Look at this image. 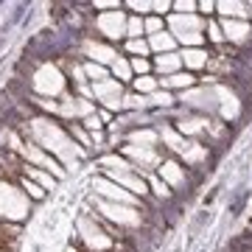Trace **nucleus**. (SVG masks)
I'll list each match as a JSON object with an SVG mask.
<instances>
[{"label": "nucleus", "instance_id": "30", "mask_svg": "<svg viewBox=\"0 0 252 252\" xmlns=\"http://www.w3.org/2000/svg\"><path fill=\"white\" fill-rule=\"evenodd\" d=\"M177 95L174 93H168V90H157L154 95H149V107H157V109H171L174 104H177Z\"/></svg>", "mask_w": 252, "mask_h": 252}, {"label": "nucleus", "instance_id": "36", "mask_svg": "<svg viewBox=\"0 0 252 252\" xmlns=\"http://www.w3.org/2000/svg\"><path fill=\"white\" fill-rule=\"evenodd\" d=\"M93 9L98 11H118V9H124V3H121V0H98V3H90Z\"/></svg>", "mask_w": 252, "mask_h": 252}, {"label": "nucleus", "instance_id": "23", "mask_svg": "<svg viewBox=\"0 0 252 252\" xmlns=\"http://www.w3.org/2000/svg\"><path fill=\"white\" fill-rule=\"evenodd\" d=\"M109 76L121 84H132L135 81V73H132V62H129V56H118L115 62L109 64Z\"/></svg>", "mask_w": 252, "mask_h": 252}, {"label": "nucleus", "instance_id": "32", "mask_svg": "<svg viewBox=\"0 0 252 252\" xmlns=\"http://www.w3.org/2000/svg\"><path fill=\"white\" fill-rule=\"evenodd\" d=\"M140 36H146V23H143V17L129 14V20H126V39H140Z\"/></svg>", "mask_w": 252, "mask_h": 252}, {"label": "nucleus", "instance_id": "22", "mask_svg": "<svg viewBox=\"0 0 252 252\" xmlns=\"http://www.w3.org/2000/svg\"><path fill=\"white\" fill-rule=\"evenodd\" d=\"M149 39V48H152V54L154 56H160V54H177V48H180V42L174 39V34L165 28V31H160V34H154V36H146Z\"/></svg>", "mask_w": 252, "mask_h": 252}, {"label": "nucleus", "instance_id": "5", "mask_svg": "<svg viewBox=\"0 0 252 252\" xmlns=\"http://www.w3.org/2000/svg\"><path fill=\"white\" fill-rule=\"evenodd\" d=\"M95 202V210L98 216L104 219V224L115 227L118 233H126V230H140L143 227V210L135 205H118V202H107V199H93Z\"/></svg>", "mask_w": 252, "mask_h": 252}, {"label": "nucleus", "instance_id": "19", "mask_svg": "<svg viewBox=\"0 0 252 252\" xmlns=\"http://www.w3.org/2000/svg\"><path fill=\"white\" fill-rule=\"evenodd\" d=\"M180 157H182V165H188V168H202L207 162V157H210V149H207L202 140H188V146H185V152H182Z\"/></svg>", "mask_w": 252, "mask_h": 252}, {"label": "nucleus", "instance_id": "10", "mask_svg": "<svg viewBox=\"0 0 252 252\" xmlns=\"http://www.w3.org/2000/svg\"><path fill=\"white\" fill-rule=\"evenodd\" d=\"M90 93L101 109H107V112H124L126 84H121L115 79H107V81H98V84H90Z\"/></svg>", "mask_w": 252, "mask_h": 252}, {"label": "nucleus", "instance_id": "2", "mask_svg": "<svg viewBox=\"0 0 252 252\" xmlns=\"http://www.w3.org/2000/svg\"><path fill=\"white\" fill-rule=\"evenodd\" d=\"M101 165H104V177L118 182V185L124 190H129V193H135L137 199H146L152 193V190H149V180L126 160L124 154H104V157H101Z\"/></svg>", "mask_w": 252, "mask_h": 252}, {"label": "nucleus", "instance_id": "29", "mask_svg": "<svg viewBox=\"0 0 252 252\" xmlns=\"http://www.w3.org/2000/svg\"><path fill=\"white\" fill-rule=\"evenodd\" d=\"M20 188L26 190V196L31 199V202H42V199L48 196L45 188H39L34 180H28V177H23V174H20Z\"/></svg>", "mask_w": 252, "mask_h": 252}, {"label": "nucleus", "instance_id": "25", "mask_svg": "<svg viewBox=\"0 0 252 252\" xmlns=\"http://www.w3.org/2000/svg\"><path fill=\"white\" fill-rule=\"evenodd\" d=\"M124 51L129 59H149L152 56V48H149V39L146 36H140V39H124Z\"/></svg>", "mask_w": 252, "mask_h": 252}, {"label": "nucleus", "instance_id": "33", "mask_svg": "<svg viewBox=\"0 0 252 252\" xmlns=\"http://www.w3.org/2000/svg\"><path fill=\"white\" fill-rule=\"evenodd\" d=\"M124 9H129L132 14H137V17H152L154 0H129V3H124Z\"/></svg>", "mask_w": 252, "mask_h": 252}, {"label": "nucleus", "instance_id": "28", "mask_svg": "<svg viewBox=\"0 0 252 252\" xmlns=\"http://www.w3.org/2000/svg\"><path fill=\"white\" fill-rule=\"evenodd\" d=\"M146 180H149V190H152V193H154L157 199H162V202H168V199L174 196V190L168 188V185H165V182H162L160 177H157V174H149Z\"/></svg>", "mask_w": 252, "mask_h": 252}, {"label": "nucleus", "instance_id": "34", "mask_svg": "<svg viewBox=\"0 0 252 252\" xmlns=\"http://www.w3.org/2000/svg\"><path fill=\"white\" fill-rule=\"evenodd\" d=\"M171 14H199V3L196 0H174Z\"/></svg>", "mask_w": 252, "mask_h": 252}, {"label": "nucleus", "instance_id": "20", "mask_svg": "<svg viewBox=\"0 0 252 252\" xmlns=\"http://www.w3.org/2000/svg\"><path fill=\"white\" fill-rule=\"evenodd\" d=\"M196 84H199V79L193 76V73L180 70V73H174V76H165V79H160V90H168V93H174V90L188 93V90H193Z\"/></svg>", "mask_w": 252, "mask_h": 252}, {"label": "nucleus", "instance_id": "9", "mask_svg": "<svg viewBox=\"0 0 252 252\" xmlns=\"http://www.w3.org/2000/svg\"><path fill=\"white\" fill-rule=\"evenodd\" d=\"M118 154H124L126 160L132 162V165H135V168L143 174V177H149V174H157V168L165 162V152H162V149H143V146H129V143H124Z\"/></svg>", "mask_w": 252, "mask_h": 252}, {"label": "nucleus", "instance_id": "31", "mask_svg": "<svg viewBox=\"0 0 252 252\" xmlns=\"http://www.w3.org/2000/svg\"><path fill=\"white\" fill-rule=\"evenodd\" d=\"M205 36H207V42L210 45H224V31H221V23H219L216 17H210L207 20V28H205Z\"/></svg>", "mask_w": 252, "mask_h": 252}, {"label": "nucleus", "instance_id": "1", "mask_svg": "<svg viewBox=\"0 0 252 252\" xmlns=\"http://www.w3.org/2000/svg\"><path fill=\"white\" fill-rule=\"evenodd\" d=\"M20 135L31 140V143H36L39 149H45L62 165H76L81 157H87V152L73 140L70 132L64 129V124H59L56 118H48V115L28 118V121L20 124Z\"/></svg>", "mask_w": 252, "mask_h": 252}, {"label": "nucleus", "instance_id": "35", "mask_svg": "<svg viewBox=\"0 0 252 252\" xmlns=\"http://www.w3.org/2000/svg\"><path fill=\"white\" fill-rule=\"evenodd\" d=\"M143 23H146V36H154V34H160V31H165V17L152 14V17H143Z\"/></svg>", "mask_w": 252, "mask_h": 252}, {"label": "nucleus", "instance_id": "6", "mask_svg": "<svg viewBox=\"0 0 252 252\" xmlns=\"http://www.w3.org/2000/svg\"><path fill=\"white\" fill-rule=\"evenodd\" d=\"M28 207H31V199L26 196V190L11 180H0V219L20 221V219H26Z\"/></svg>", "mask_w": 252, "mask_h": 252}, {"label": "nucleus", "instance_id": "37", "mask_svg": "<svg viewBox=\"0 0 252 252\" xmlns=\"http://www.w3.org/2000/svg\"><path fill=\"white\" fill-rule=\"evenodd\" d=\"M216 14V0H199V17L210 20Z\"/></svg>", "mask_w": 252, "mask_h": 252}, {"label": "nucleus", "instance_id": "18", "mask_svg": "<svg viewBox=\"0 0 252 252\" xmlns=\"http://www.w3.org/2000/svg\"><path fill=\"white\" fill-rule=\"evenodd\" d=\"M219 20H247L250 23L252 3H238V0H219L216 3Z\"/></svg>", "mask_w": 252, "mask_h": 252}, {"label": "nucleus", "instance_id": "8", "mask_svg": "<svg viewBox=\"0 0 252 252\" xmlns=\"http://www.w3.org/2000/svg\"><path fill=\"white\" fill-rule=\"evenodd\" d=\"M126 20H129V14L126 11H101V14H95V20H93V28H95V36L98 39H104V42H121V39H126Z\"/></svg>", "mask_w": 252, "mask_h": 252}, {"label": "nucleus", "instance_id": "16", "mask_svg": "<svg viewBox=\"0 0 252 252\" xmlns=\"http://www.w3.org/2000/svg\"><path fill=\"white\" fill-rule=\"evenodd\" d=\"M219 23L224 31V42H230V45H244L252 36V28L247 20H219Z\"/></svg>", "mask_w": 252, "mask_h": 252}, {"label": "nucleus", "instance_id": "14", "mask_svg": "<svg viewBox=\"0 0 252 252\" xmlns=\"http://www.w3.org/2000/svg\"><path fill=\"white\" fill-rule=\"evenodd\" d=\"M180 59H182V67L196 76L199 70H207V64H210L213 54H210L207 48H182V51H180Z\"/></svg>", "mask_w": 252, "mask_h": 252}, {"label": "nucleus", "instance_id": "17", "mask_svg": "<svg viewBox=\"0 0 252 252\" xmlns=\"http://www.w3.org/2000/svg\"><path fill=\"white\" fill-rule=\"evenodd\" d=\"M124 143L129 146H143V149H160V132L157 126H135Z\"/></svg>", "mask_w": 252, "mask_h": 252}, {"label": "nucleus", "instance_id": "15", "mask_svg": "<svg viewBox=\"0 0 252 252\" xmlns=\"http://www.w3.org/2000/svg\"><path fill=\"white\" fill-rule=\"evenodd\" d=\"M157 132H160L162 152H171V154H182V152H185V146H188V137H182V135H180V129H177L174 124L157 126Z\"/></svg>", "mask_w": 252, "mask_h": 252}, {"label": "nucleus", "instance_id": "11", "mask_svg": "<svg viewBox=\"0 0 252 252\" xmlns=\"http://www.w3.org/2000/svg\"><path fill=\"white\" fill-rule=\"evenodd\" d=\"M79 51H81V56H84V62H95V64H104V67H109V64L121 56L118 45L104 42V39H98V36H84Z\"/></svg>", "mask_w": 252, "mask_h": 252}, {"label": "nucleus", "instance_id": "4", "mask_svg": "<svg viewBox=\"0 0 252 252\" xmlns=\"http://www.w3.org/2000/svg\"><path fill=\"white\" fill-rule=\"evenodd\" d=\"M165 28L174 34V39L180 42L182 48H205L207 36V20L199 17V14H168L165 17Z\"/></svg>", "mask_w": 252, "mask_h": 252}, {"label": "nucleus", "instance_id": "21", "mask_svg": "<svg viewBox=\"0 0 252 252\" xmlns=\"http://www.w3.org/2000/svg\"><path fill=\"white\" fill-rule=\"evenodd\" d=\"M152 64H154L157 79H165V76H174V73L185 70V67H182V59H180V51H177V54H160V56H154Z\"/></svg>", "mask_w": 252, "mask_h": 252}, {"label": "nucleus", "instance_id": "26", "mask_svg": "<svg viewBox=\"0 0 252 252\" xmlns=\"http://www.w3.org/2000/svg\"><path fill=\"white\" fill-rule=\"evenodd\" d=\"M132 90L137 93V95H154V93L160 90V79L157 76H140V79H135L132 81Z\"/></svg>", "mask_w": 252, "mask_h": 252}, {"label": "nucleus", "instance_id": "12", "mask_svg": "<svg viewBox=\"0 0 252 252\" xmlns=\"http://www.w3.org/2000/svg\"><path fill=\"white\" fill-rule=\"evenodd\" d=\"M93 190H95V196H98V199H107V202H118V205H135V207H140V202H137L135 193L124 190L118 182H112L109 177H104V174L93 180Z\"/></svg>", "mask_w": 252, "mask_h": 252}, {"label": "nucleus", "instance_id": "7", "mask_svg": "<svg viewBox=\"0 0 252 252\" xmlns=\"http://www.w3.org/2000/svg\"><path fill=\"white\" fill-rule=\"evenodd\" d=\"M79 241L84 244V250L90 252H109L118 250V244L112 241V235L104 224H95L93 216H81L79 219Z\"/></svg>", "mask_w": 252, "mask_h": 252}, {"label": "nucleus", "instance_id": "27", "mask_svg": "<svg viewBox=\"0 0 252 252\" xmlns=\"http://www.w3.org/2000/svg\"><path fill=\"white\" fill-rule=\"evenodd\" d=\"M81 67H84V76H87V81H90V84H98V81L112 79V76H109V67H104V64L84 62V59H81Z\"/></svg>", "mask_w": 252, "mask_h": 252}, {"label": "nucleus", "instance_id": "3", "mask_svg": "<svg viewBox=\"0 0 252 252\" xmlns=\"http://www.w3.org/2000/svg\"><path fill=\"white\" fill-rule=\"evenodd\" d=\"M28 87H31V95H36V98L59 101L62 95H67V76L56 62H39L28 79Z\"/></svg>", "mask_w": 252, "mask_h": 252}, {"label": "nucleus", "instance_id": "13", "mask_svg": "<svg viewBox=\"0 0 252 252\" xmlns=\"http://www.w3.org/2000/svg\"><path fill=\"white\" fill-rule=\"evenodd\" d=\"M157 177H160V180L165 182L171 190H177V188H185V182H188V168H185L180 160L168 157V160L157 168Z\"/></svg>", "mask_w": 252, "mask_h": 252}, {"label": "nucleus", "instance_id": "24", "mask_svg": "<svg viewBox=\"0 0 252 252\" xmlns=\"http://www.w3.org/2000/svg\"><path fill=\"white\" fill-rule=\"evenodd\" d=\"M23 177H28V180H34L39 188H45V190H54L56 188V177L54 174H48V171H42V168H34V165H26L23 162Z\"/></svg>", "mask_w": 252, "mask_h": 252}]
</instances>
